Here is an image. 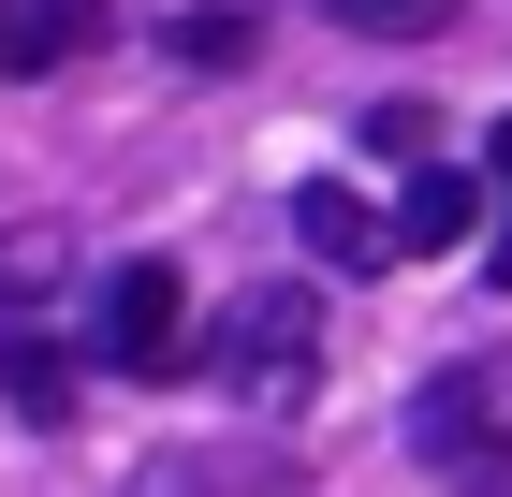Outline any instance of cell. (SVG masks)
<instances>
[{"mask_svg": "<svg viewBox=\"0 0 512 497\" xmlns=\"http://www.w3.org/2000/svg\"><path fill=\"white\" fill-rule=\"evenodd\" d=\"M0 395H15L30 424H74V366H59L44 337H15V351H0Z\"/></svg>", "mask_w": 512, "mask_h": 497, "instance_id": "7", "label": "cell"}, {"mask_svg": "<svg viewBox=\"0 0 512 497\" xmlns=\"http://www.w3.org/2000/svg\"><path fill=\"white\" fill-rule=\"evenodd\" d=\"M337 30H366V44H425V30H454V0H337Z\"/></svg>", "mask_w": 512, "mask_h": 497, "instance_id": "8", "label": "cell"}, {"mask_svg": "<svg viewBox=\"0 0 512 497\" xmlns=\"http://www.w3.org/2000/svg\"><path fill=\"white\" fill-rule=\"evenodd\" d=\"M176 59H205V74H220V59H249V15H191V30H176Z\"/></svg>", "mask_w": 512, "mask_h": 497, "instance_id": "10", "label": "cell"}, {"mask_svg": "<svg viewBox=\"0 0 512 497\" xmlns=\"http://www.w3.org/2000/svg\"><path fill=\"white\" fill-rule=\"evenodd\" d=\"M498 191H512V117H498ZM483 264L512 278V220H498V249H483Z\"/></svg>", "mask_w": 512, "mask_h": 497, "instance_id": "11", "label": "cell"}, {"mask_svg": "<svg viewBox=\"0 0 512 497\" xmlns=\"http://www.w3.org/2000/svg\"><path fill=\"white\" fill-rule=\"evenodd\" d=\"M366 147H381V161H425L439 117H425V103H381V117H366Z\"/></svg>", "mask_w": 512, "mask_h": 497, "instance_id": "9", "label": "cell"}, {"mask_svg": "<svg viewBox=\"0 0 512 497\" xmlns=\"http://www.w3.org/2000/svg\"><path fill=\"white\" fill-rule=\"evenodd\" d=\"M293 234H308L322 264H395V220L366 191H337V176H308V191H293Z\"/></svg>", "mask_w": 512, "mask_h": 497, "instance_id": "4", "label": "cell"}, {"mask_svg": "<svg viewBox=\"0 0 512 497\" xmlns=\"http://www.w3.org/2000/svg\"><path fill=\"white\" fill-rule=\"evenodd\" d=\"M205 381L249 395V410H308V381H322V307L293 293V278L235 293L220 322H205Z\"/></svg>", "mask_w": 512, "mask_h": 497, "instance_id": "1", "label": "cell"}, {"mask_svg": "<svg viewBox=\"0 0 512 497\" xmlns=\"http://www.w3.org/2000/svg\"><path fill=\"white\" fill-rule=\"evenodd\" d=\"M469 220H483V176H469V161H425L410 205H395V264H410V249H454Z\"/></svg>", "mask_w": 512, "mask_h": 497, "instance_id": "5", "label": "cell"}, {"mask_svg": "<svg viewBox=\"0 0 512 497\" xmlns=\"http://www.w3.org/2000/svg\"><path fill=\"white\" fill-rule=\"evenodd\" d=\"M132 497H293V468L278 454H161Z\"/></svg>", "mask_w": 512, "mask_h": 497, "instance_id": "6", "label": "cell"}, {"mask_svg": "<svg viewBox=\"0 0 512 497\" xmlns=\"http://www.w3.org/2000/svg\"><path fill=\"white\" fill-rule=\"evenodd\" d=\"M410 439H425L439 468H469V497H512V439H498V395H483V366H469V381H425Z\"/></svg>", "mask_w": 512, "mask_h": 497, "instance_id": "3", "label": "cell"}, {"mask_svg": "<svg viewBox=\"0 0 512 497\" xmlns=\"http://www.w3.org/2000/svg\"><path fill=\"white\" fill-rule=\"evenodd\" d=\"M103 366H118V381H176V366H191V293H176V264H118L103 278Z\"/></svg>", "mask_w": 512, "mask_h": 497, "instance_id": "2", "label": "cell"}]
</instances>
